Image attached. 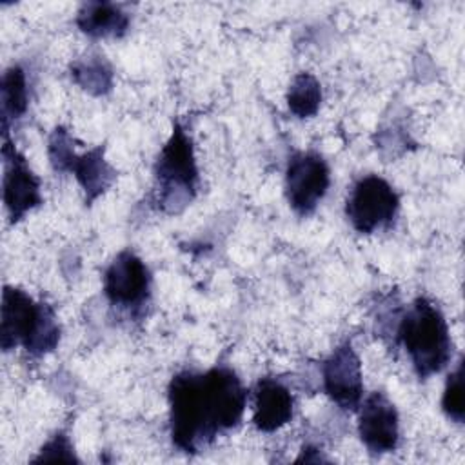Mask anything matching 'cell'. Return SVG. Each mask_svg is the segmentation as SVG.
Instances as JSON below:
<instances>
[{
  "mask_svg": "<svg viewBox=\"0 0 465 465\" xmlns=\"http://www.w3.org/2000/svg\"><path fill=\"white\" fill-rule=\"evenodd\" d=\"M60 341V325L47 303H36L16 287H4L0 345L11 351L22 345L31 356L51 352Z\"/></svg>",
  "mask_w": 465,
  "mask_h": 465,
  "instance_id": "obj_2",
  "label": "cell"
},
{
  "mask_svg": "<svg viewBox=\"0 0 465 465\" xmlns=\"http://www.w3.org/2000/svg\"><path fill=\"white\" fill-rule=\"evenodd\" d=\"M33 461H78V458L74 454L69 436L65 432H56L51 440H47V443H44V447Z\"/></svg>",
  "mask_w": 465,
  "mask_h": 465,
  "instance_id": "obj_19",
  "label": "cell"
},
{
  "mask_svg": "<svg viewBox=\"0 0 465 465\" xmlns=\"http://www.w3.org/2000/svg\"><path fill=\"white\" fill-rule=\"evenodd\" d=\"M322 104L320 82L311 73H298L287 91V105L298 118H309L318 113Z\"/></svg>",
  "mask_w": 465,
  "mask_h": 465,
  "instance_id": "obj_16",
  "label": "cell"
},
{
  "mask_svg": "<svg viewBox=\"0 0 465 465\" xmlns=\"http://www.w3.org/2000/svg\"><path fill=\"white\" fill-rule=\"evenodd\" d=\"M443 412L456 423H463L465 405H463V361L458 363L456 371H452L445 381L443 396H441Z\"/></svg>",
  "mask_w": 465,
  "mask_h": 465,
  "instance_id": "obj_18",
  "label": "cell"
},
{
  "mask_svg": "<svg viewBox=\"0 0 465 465\" xmlns=\"http://www.w3.org/2000/svg\"><path fill=\"white\" fill-rule=\"evenodd\" d=\"M198 189V167L187 131L174 124L154 165V193L158 209L169 214L183 211Z\"/></svg>",
  "mask_w": 465,
  "mask_h": 465,
  "instance_id": "obj_4",
  "label": "cell"
},
{
  "mask_svg": "<svg viewBox=\"0 0 465 465\" xmlns=\"http://www.w3.org/2000/svg\"><path fill=\"white\" fill-rule=\"evenodd\" d=\"M27 80L20 65H11L2 76V129L9 133V124L27 111Z\"/></svg>",
  "mask_w": 465,
  "mask_h": 465,
  "instance_id": "obj_14",
  "label": "cell"
},
{
  "mask_svg": "<svg viewBox=\"0 0 465 465\" xmlns=\"http://www.w3.org/2000/svg\"><path fill=\"white\" fill-rule=\"evenodd\" d=\"M398 207L400 198L392 185L381 176L369 174L360 178L351 189L345 214L358 232L371 234L387 227L396 218Z\"/></svg>",
  "mask_w": 465,
  "mask_h": 465,
  "instance_id": "obj_5",
  "label": "cell"
},
{
  "mask_svg": "<svg viewBox=\"0 0 465 465\" xmlns=\"http://www.w3.org/2000/svg\"><path fill=\"white\" fill-rule=\"evenodd\" d=\"M85 194V203H93L114 182L116 171L105 160V147L98 145L84 154H76L71 171Z\"/></svg>",
  "mask_w": 465,
  "mask_h": 465,
  "instance_id": "obj_12",
  "label": "cell"
},
{
  "mask_svg": "<svg viewBox=\"0 0 465 465\" xmlns=\"http://www.w3.org/2000/svg\"><path fill=\"white\" fill-rule=\"evenodd\" d=\"M292 394L276 378H260L254 387L252 423L262 432H274L292 418Z\"/></svg>",
  "mask_w": 465,
  "mask_h": 465,
  "instance_id": "obj_11",
  "label": "cell"
},
{
  "mask_svg": "<svg viewBox=\"0 0 465 465\" xmlns=\"http://www.w3.org/2000/svg\"><path fill=\"white\" fill-rule=\"evenodd\" d=\"M76 25L94 38H120L129 27V15L111 2H87L76 15Z\"/></svg>",
  "mask_w": 465,
  "mask_h": 465,
  "instance_id": "obj_13",
  "label": "cell"
},
{
  "mask_svg": "<svg viewBox=\"0 0 465 465\" xmlns=\"http://www.w3.org/2000/svg\"><path fill=\"white\" fill-rule=\"evenodd\" d=\"M151 274L133 251H122L104 274V292L113 305L136 309L149 300Z\"/></svg>",
  "mask_w": 465,
  "mask_h": 465,
  "instance_id": "obj_8",
  "label": "cell"
},
{
  "mask_svg": "<svg viewBox=\"0 0 465 465\" xmlns=\"http://www.w3.org/2000/svg\"><path fill=\"white\" fill-rule=\"evenodd\" d=\"M323 391L343 411H356L363 396L361 363L349 341L338 345L322 365Z\"/></svg>",
  "mask_w": 465,
  "mask_h": 465,
  "instance_id": "obj_9",
  "label": "cell"
},
{
  "mask_svg": "<svg viewBox=\"0 0 465 465\" xmlns=\"http://www.w3.org/2000/svg\"><path fill=\"white\" fill-rule=\"evenodd\" d=\"M245 405L247 391L229 367L178 372L169 383L171 440L180 450L194 454L236 427Z\"/></svg>",
  "mask_w": 465,
  "mask_h": 465,
  "instance_id": "obj_1",
  "label": "cell"
},
{
  "mask_svg": "<svg viewBox=\"0 0 465 465\" xmlns=\"http://www.w3.org/2000/svg\"><path fill=\"white\" fill-rule=\"evenodd\" d=\"M396 336L405 347L420 378L440 372L450 360L452 340L441 311L427 298H418L400 318Z\"/></svg>",
  "mask_w": 465,
  "mask_h": 465,
  "instance_id": "obj_3",
  "label": "cell"
},
{
  "mask_svg": "<svg viewBox=\"0 0 465 465\" xmlns=\"http://www.w3.org/2000/svg\"><path fill=\"white\" fill-rule=\"evenodd\" d=\"M4 203L9 220L16 223L42 203L40 180L29 169L25 158L16 151L9 136H4Z\"/></svg>",
  "mask_w": 465,
  "mask_h": 465,
  "instance_id": "obj_7",
  "label": "cell"
},
{
  "mask_svg": "<svg viewBox=\"0 0 465 465\" xmlns=\"http://www.w3.org/2000/svg\"><path fill=\"white\" fill-rule=\"evenodd\" d=\"M358 411V434L371 454L392 452L400 440L398 411L383 392L369 394Z\"/></svg>",
  "mask_w": 465,
  "mask_h": 465,
  "instance_id": "obj_10",
  "label": "cell"
},
{
  "mask_svg": "<svg viewBox=\"0 0 465 465\" xmlns=\"http://www.w3.org/2000/svg\"><path fill=\"white\" fill-rule=\"evenodd\" d=\"M329 183V165L318 153H294L289 158L285 171V194L296 214H312L325 196Z\"/></svg>",
  "mask_w": 465,
  "mask_h": 465,
  "instance_id": "obj_6",
  "label": "cell"
},
{
  "mask_svg": "<svg viewBox=\"0 0 465 465\" xmlns=\"http://www.w3.org/2000/svg\"><path fill=\"white\" fill-rule=\"evenodd\" d=\"M73 136L65 127H54L47 142V154L49 162L54 171L69 173L71 165L76 158V151L73 145Z\"/></svg>",
  "mask_w": 465,
  "mask_h": 465,
  "instance_id": "obj_17",
  "label": "cell"
},
{
  "mask_svg": "<svg viewBox=\"0 0 465 465\" xmlns=\"http://www.w3.org/2000/svg\"><path fill=\"white\" fill-rule=\"evenodd\" d=\"M71 78L89 94L102 96L113 87V69L104 56L91 54L71 65Z\"/></svg>",
  "mask_w": 465,
  "mask_h": 465,
  "instance_id": "obj_15",
  "label": "cell"
}]
</instances>
